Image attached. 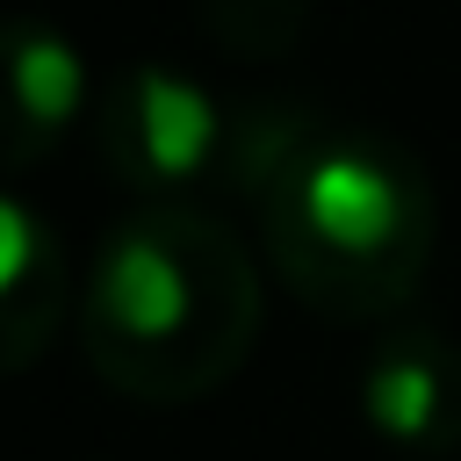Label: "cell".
<instances>
[{"mask_svg":"<svg viewBox=\"0 0 461 461\" xmlns=\"http://www.w3.org/2000/svg\"><path fill=\"white\" fill-rule=\"evenodd\" d=\"M303 223L339 252H375L396 230V180L375 158L331 151L303 173Z\"/></svg>","mask_w":461,"mask_h":461,"instance_id":"1","label":"cell"},{"mask_svg":"<svg viewBox=\"0 0 461 461\" xmlns=\"http://www.w3.org/2000/svg\"><path fill=\"white\" fill-rule=\"evenodd\" d=\"M101 310H108V324H122L130 339H166V331H180V317H187V274H180V259L166 252V245H151V238H115L108 245V267H101Z\"/></svg>","mask_w":461,"mask_h":461,"instance_id":"2","label":"cell"},{"mask_svg":"<svg viewBox=\"0 0 461 461\" xmlns=\"http://www.w3.org/2000/svg\"><path fill=\"white\" fill-rule=\"evenodd\" d=\"M137 137H144V158L158 173H194L216 144V108L194 79H173V72H144L137 86Z\"/></svg>","mask_w":461,"mask_h":461,"instance_id":"3","label":"cell"},{"mask_svg":"<svg viewBox=\"0 0 461 461\" xmlns=\"http://www.w3.org/2000/svg\"><path fill=\"white\" fill-rule=\"evenodd\" d=\"M14 94H22V108H29L36 122H65V115L79 108V94H86V72H79L72 43H58V36H22V50H14Z\"/></svg>","mask_w":461,"mask_h":461,"instance_id":"4","label":"cell"},{"mask_svg":"<svg viewBox=\"0 0 461 461\" xmlns=\"http://www.w3.org/2000/svg\"><path fill=\"white\" fill-rule=\"evenodd\" d=\"M367 418L389 439H418L439 418V375L425 360H382L375 382H367Z\"/></svg>","mask_w":461,"mask_h":461,"instance_id":"5","label":"cell"},{"mask_svg":"<svg viewBox=\"0 0 461 461\" xmlns=\"http://www.w3.org/2000/svg\"><path fill=\"white\" fill-rule=\"evenodd\" d=\"M36 259V216L29 202H0V288H14Z\"/></svg>","mask_w":461,"mask_h":461,"instance_id":"6","label":"cell"}]
</instances>
